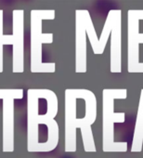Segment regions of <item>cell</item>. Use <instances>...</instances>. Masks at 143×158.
Wrapping results in <instances>:
<instances>
[{
    "mask_svg": "<svg viewBox=\"0 0 143 158\" xmlns=\"http://www.w3.org/2000/svg\"><path fill=\"white\" fill-rule=\"evenodd\" d=\"M54 10H32L31 31V66L32 73H53L56 71L55 62H43L42 45L53 43L52 33H43V21L55 19Z\"/></svg>",
    "mask_w": 143,
    "mask_h": 158,
    "instance_id": "cell-1",
    "label": "cell"
},
{
    "mask_svg": "<svg viewBox=\"0 0 143 158\" xmlns=\"http://www.w3.org/2000/svg\"><path fill=\"white\" fill-rule=\"evenodd\" d=\"M143 21V10L127 11V71L143 73V62L139 60V45L143 44V33H139V22Z\"/></svg>",
    "mask_w": 143,
    "mask_h": 158,
    "instance_id": "cell-2",
    "label": "cell"
},
{
    "mask_svg": "<svg viewBox=\"0 0 143 158\" xmlns=\"http://www.w3.org/2000/svg\"><path fill=\"white\" fill-rule=\"evenodd\" d=\"M5 45L12 46V73L24 72V10L12 11V35H5Z\"/></svg>",
    "mask_w": 143,
    "mask_h": 158,
    "instance_id": "cell-3",
    "label": "cell"
},
{
    "mask_svg": "<svg viewBox=\"0 0 143 158\" xmlns=\"http://www.w3.org/2000/svg\"><path fill=\"white\" fill-rule=\"evenodd\" d=\"M90 13L88 10H76V73H85L88 70V49L86 25Z\"/></svg>",
    "mask_w": 143,
    "mask_h": 158,
    "instance_id": "cell-4",
    "label": "cell"
},
{
    "mask_svg": "<svg viewBox=\"0 0 143 158\" xmlns=\"http://www.w3.org/2000/svg\"><path fill=\"white\" fill-rule=\"evenodd\" d=\"M24 91L22 89H0L3 110V134L4 142H13L14 133V102L23 99Z\"/></svg>",
    "mask_w": 143,
    "mask_h": 158,
    "instance_id": "cell-5",
    "label": "cell"
},
{
    "mask_svg": "<svg viewBox=\"0 0 143 158\" xmlns=\"http://www.w3.org/2000/svg\"><path fill=\"white\" fill-rule=\"evenodd\" d=\"M112 12L110 70L112 73H120L122 72V10H112Z\"/></svg>",
    "mask_w": 143,
    "mask_h": 158,
    "instance_id": "cell-6",
    "label": "cell"
},
{
    "mask_svg": "<svg viewBox=\"0 0 143 158\" xmlns=\"http://www.w3.org/2000/svg\"><path fill=\"white\" fill-rule=\"evenodd\" d=\"M86 33L88 35L90 46L92 48V50L94 52V54L96 55H101L103 54V50L101 49L100 46V39L97 35V32L96 29L94 27L91 16L88 17V21H87V25H86Z\"/></svg>",
    "mask_w": 143,
    "mask_h": 158,
    "instance_id": "cell-7",
    "label": "cell"
},
{
    "mask_svg": "<svg viewBox=\"0 0 143 158\" xmlns=\"http://www.w3.org/2000/svg\"><path fill=\"white\" fill-rule=\"evenodd\" d=\"M3 17H4V11L3 10H0V73H3L4 70V64H3V46L5 45V35L3 34Z\"/></svg>",
    "mask_w": 143,
    "mask_h": 158,
    "instance_id": "cell-8",
    "label": "cell"
},
{
    "mask_svg": "<svg viewBox=\"0 0 143 158\" xmlns=\"http://www.w3.org/2000/svg\"><path fill=\"white\" fill-rule=\"evenodd\" d=\"M59 158H75V157L71 154H64V155H61Z\"/></svg>",
    "mask_w": 143,
    "mask_h": 158,
    "instance_id": "cell-9",
    "label": "cell"
}]
</instances>
